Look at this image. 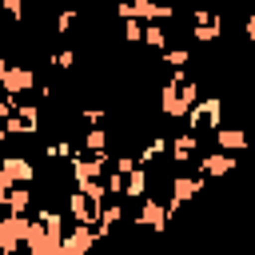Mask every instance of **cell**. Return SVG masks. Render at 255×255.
Segmentation results:
<instances>
[{
  "mask_svg": "<svg viewBox=\"0 0 255 255\" xmlns=\"http://www.w3.org/2000/svg\"><path fill=\"white\" fill-rule=\"evenodd\" d=\"M215 139H219V147H227V151L247 147V131H243V128H219V131H215Z\"/></svg>",
  "mask_w": 255,
  "mask_h": 255,
  "instance_id": "obj_6",
  "label": "cell"
},
{
  "mask_svg": "<svg viewBox=\"0 0 255 255\" xmlns=\"http://www.w3.org/2000/svg\"><path fill=\"white\" fill-rule=\"evenodd\" d=\"M219 116H223V96H203L199 104H191V128L199 131L219 128Z\"/></svg>",
  "mask_w": 255,
  "mask_h": 255,
  "instance_id": "obj_2",
  "label": "cell"
},
{
  "mask_svg": "<svg viewBox=\"0 0 255 255\" xmlns=\"http://www.w3.org/2000/svg\"><path fill=\"white\" fill-rule=\"evenodd\" d=\"M28 235V219L12 215V219H0V251H12L20 239Z\"/></svg>",
  "mask_w": 255,
  "mask_h": 255,
  "instance_id": "obj_3",
  "label": "cell"
},
{
  "mask_svg": "<svg viewBox=\"0 0 255 255\" xmlns=\"http://www.w3.org/2000/svg\"><path fill=\"white\" fill-rule=\"evenodd\" d=\"M143 40H147L151 48H163V40H167V36H163V28L155 24V28H147V32H143Z\"/></svg>",
  "mask_w": 255,
  "mask_h": 255,
  "instance_id": "obj_11",
  "label": "cell"
},
{
  "mask_svg": "<svg viewBox=\"0 0 255 255\" xmlns=\"http://www.w3.org/2000/svg\"><path fill=\"white\" fill-rule=\"evenodd\" d=\"M143 171H131V179H128V195H143Z\"/></svg>",
  "mask_w": 255,
  "mask_h": 255,
  "instance_id": "obj_12",
  "label": "cell"
},
{
  "mask_svg": "<svg viewBox=\"0 0 255 255\" xmlns=\"http://www.w3.org/2000/svg\"><path fill=\"white\" fill-rule=\"evenodd\" d=\"M96 235H92V227L88 223H80V231H72L68 239H60V251L64 255H80V251H88V243H92Z\"/></svg>",
  "mask_w": 255,
  "mask_h": 255,
  "instance_id": "obj_5",
  "label": "cell"
},
{
  "mask_svg": "<svg viewBox=\"0 0 255 255\" xmlns=\"http://www.w3.org/2000/svg\"><path fill=\"white\" fill-rule=\"evenodd\" d=\"M0 171H4L12 183H32V163H28L24 155H8V159L0 163Z\"/></svg>",
  "mask_w": 255,
  "mask_h": 255,
  "instance_id": "obj_4",
  "label": "cell"
},
{
  "mask_svg": "<svg viewBox=\"0 0 255 255\" xmlns=\"http://www.w3.org/2000/svg\"><path fill=\"white\" fill-rule=\"evenodd\" d=\"M0 143H4V128H0Z\"/></svg>",
  "mask_w": 255,
  "mask_h": 255,
  "instance_id": "obj_15",
  "label": "cell"
},
{
  "mask_svg": "<svg viewBox=\"0 0 255 255\" xmlns=\"http://www.w3.org/2000/svg\"><path fill=\"white\" fill-rule=\"evenodd\" d=\"M247 40H255V12L247 16Z\"/></svg>",
  "mask_w": 255,
  "mask_h": 255,
  "instance_id": "obj_13",
  "label": "cell"
},
{
  "mask_svg": "<svg viewBox=\"0 0 255 255\" xmlns=\"http://www.w3.org/2000/svg\"><path fill=\"white\" fill-rule=\"evenodd\" d=\"M191 151H195V135H179L175 147H171V159H187Z\"/></svg>",
  "mask_w": 255,
  "mask_h": 255,
  "instance_id": "obj_10",
  "label": "cell"
},
{
  "mask_svg": "<svg viewBox=\"0 0 255 255\" xmlns=\"http://www.w3.org/2000/svg\"><path fill=\"white\" fill-rule=\"evenodd\" d=\"M76 4H92V0H76Z\"/></svg>",
  "mask_w": 255,
  "mask_h": 255,
  "instance_id": "obj_14",
  "label": "cell"
},
{
  "mask_svg": "<svg viewBox=\"0 0 255 255\" xmlns=\"http://www.w3.org/2000/svg\"><path fill=\"white\" fill-rule=\"evenodd\" d=\"M0 52H4V48H0Z\"/></svg>",
  "mask_w": 255,
  "mask_h": 255,
  "instance_id": "obj_16",
  "label": "cell"
},
{
  "mask_svg": "<svg viewBox=\"0 0 255 255\" xmlns=\"http://www.w3.org/2000/svg\"><path fill=\"white\" fill-rule=\"evenodd\" d=\"M231 167H235L231 155H211V159H203V171H207V175H223V171H231Z\"/></svg>",
  "mask_w": 255,
  "mask_h": 255,
  "instance_id": "obj_7",
  "label": "cell"
},
{
  "mask_svg": "<svg viewBox=\"0 0 255 255\" xmlns=\"http://www.w3.org/2000/svg\"><path fill=\"white\" fill-rule=\"evenodd\" d=\"M171 187H175V203H187V199L199 191V179H175Z\"/></svg>",
  "mask_w": 255,
  "mask_h": 255,
  "instance_id": "obj_9",
  "label": "cell"
},
{
  "mask_svg": "<svg viewBox=\"0 0 255 255\" xmlns=\"http://www.w3.org/2000/svg\"><path fill=\"white\" fill-rule=\"evenodd\" d=\"M32 84H36V72H32L28 64H0V88H4L8 96L28 92Z\"/></svg>",
  "mask_w": 255,
  "mask_h": 255,
  "instance_id": "obj_1",
  "label": "cell"
},
{
  "mask_svg": "<svg viewBox=\"0 0 255 255\" xmlns=\"http://www.w3.org/2000/svg\"><path fill=\"white\" fill-rule=\"evenodd\" d=\"M139 223H151V227H163V207H159L155 199H147V203H143V211H139Z\"/></svg>",
  "mask_w": 255,
  "mask_h": 255,
  "instance_id": "obj_8",
  "label": "cell"
}]
</instances>
